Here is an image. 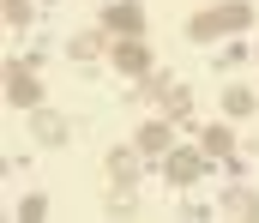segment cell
I'll list each match as a JSON object with an SVG mask.
<instances>
[{
  "mask_svg": "<svg viewBox=\"0 0 259 223\" xmlns=\"http://www.w3.org/2000/svg\"><path fill=\"white\" fill-rule=\"evenodd\" d=\"M199 145H205V157H229V151H235V133L217 121V127H205V139H199Z\"/></svg>",
  "mask_w": 259,
  "mask_h": 223,
  "instance_id": "30bf717a",
  "label": "cell"
},
{
  "mask_svg": "<svg viewBox=\"0 0 259 223\" xmlns=\"http://www.w3.org/2000/svg\"><path fill=\"white\" fill-rule=\"evenodd\" d=\"M0 12H6V24H30V0H0Z\"/></svg>",
  "mask_w": 259,
  "mask_h": 223,
  "instance_id": "5bb4252c",
  "label": "cell"
},
{
  "mask_svg": "<svg viewBox=\"0 0 259 223\" xmlns=\"http://www.w3.org/2000/svg\"><path fill=\"white\" fill-rule=\"evenodd\" d=\"M42 211H49V205H42V199H36V193H30V199H24V205H18V217H24V223H36V217H42Z\"/></svg>",
  "mask_w": 259,
  "mask_h": 223,
  "instance_id": "9a60e30c",
  "label": "cell"
},
{
  "mask_svg": "<svg viewBox=\"0 0 259 223\" xmlns=\"http://www.w3.org/2000/svg\"><path fill=\"white\" fill-rule=\"evenodd\" d=\"M6 103H18V109H36L42 103V84H36V67L30 61L6 67Z\"/></svg>",
  "mask_w": 259,
  "mask_h": 223,
  "instance_id": "7a4b0ae2",
  "label": "cell"
},
{
  "mask_svg": "<svg viewBox=\"0 0 259 223\" xmlns=\"http://www.w3.org/2000/svg\"><path fill=\"white\" fill-rule=\"evenodd\" d=\"M30 127H36V139H49V145H61V139H66V121H61V115H42V109H36Z\"/></svg>",
  "mask_w": 259,
  "mask_h": 223,
  "instance_id": "7c38bea8",
  "label": "cell"
},
{
  "mask_svg": "<svg viewBox=\"0 0 259 223\" xmlns=\"http://www.w3.org/2000/svg\"><path fill=\"white\" fill-rule=\"evenodd\" d=\"M109 55H115V67H121V73H139V78L151 73V42H145V36H121Z\"/></svg>",
  "mask_w": 259,
  "mask_h": 223,
  "instance_id": "3957f363",
  "label": "cell"
},
{
  "mask_svg": "<svg viewBox=\"0 0 259 223\" xmlns=\"http://www.w3.org/2000/svg\"><path fill=\"white\" fill-rule=\"evenodd\" d=\"M223 115H229V121L253 115V91H247V84H229V91H223Z\"/></svg>",
  "mask_w": 259,
  "mask_h": 223,
  "instance_id": "ba28073f",
  "label": "cell"
},
{
  "mask_svg": "<svg viewBox=\"0 0 259 223\" xmlns=\"http://www.w3.org/2000/svg\"><path fill=\"white\" fill-rule=\"evenodd\" d=\"M223 211H229V217H259V193H247V187H229Z\"/></svg>",
  "mask_w": 259,
  "mask_h": 223,
  "instance_id": "9c48e42d",
  "label": "cell"
},
{
  "mask_svg": "<svg viewBox=\"0 0 259 223\" xmlns=\"http://www.w3.org/2000/svg\"><path fill=\"white\" fill-rule=\"evenodd\" d=\"M103 24H109L115 36H139V30H145V6H139V0H115V6L103 12Z\"/></svg>",
  "mask_w": 259,
  "mask_h": 223,
  "instance_id": "277c9868",
  "label": "cell"
},
{
  "mask_svg": "<svg viewBox=\"0 0 259 223\" xmlns=\"http://www.w3.org/2000/svg\"><path fill=\"white\" fill-rule=\"evenodd\" d=\"M97 55H103V36H97V30L72 36V61H97Z\"/></svg>",
  "mask_w": 259,
  "mask_h": 223,
  "instance_id": "4fadbf2b",
  "label": "cell"
},
{
  "mask_svg": "<svg viewBox=\"0 0 259 223\" xmlns=\"http://www.w3.org/2000/svg\"><path fill=\"white\" fill-rule=\"evenodd\" d=\"M163 109H169V121H187V115H193V91H187V84H169Z\"/></svg>",
  "mask_w": 259,
  "mask_h": 223,
  "instance_id": "8fae6325",
  "label": "cell"
},
{
  "mask_svg": "<svg viewBox=\"0 0 259 223\" xmlns=\"http://www.w3.org/2000/svg\"><path fill=\"white\" fill-rule=\"evenodd\" d=\"M139 157H145V151H109V175H115V193H133V181H139Z\"/></svg>",
  "mask_w": 259,
  "mask_h": 223,
  "instance_id": "52a82bcc",
  "label": "cell"
},
{
  "mask_svg": "<svg viewBox=\"0 0 259 223\" xmlns=\"http://www.w3.org/2000/svg\"><path fill=\"white\" fill-rule=\"evenodd\" d=\"M163 169H169V181H175V187H193L199 169H205V157H199V151H169V163H163Z\"/></svg>",
  "mask_w": 259,
  "mask_h": 223,
  "instance_id": "8992f818",
  "label": "cell"
},
{
  "mask_svg": "<svg viewBox=\"0 0 259 223\" xmlns=\"http://www.w3.org/2000/svg\"><path fill=\"white\" fill-rule=\"evenodd\" d=\"M247 24H253V6H247V0H229V6H211V12H199L193 24H187V36H193V42H211V36L247 30Z\"/></svg>",
  "mask_w": 259,
  "mask_h": 223,
  "instance_id": "6da1fadb",
  "label": "cell"
},
{
  "mask_svg": "<svg viewBox=\"0 0 259 223\" xmlns=\"http://www.w3.org/2000/svg\"><path fill=\"white\" fill-rule=\"evenodd\" d=\"M139 151L145 157H169L175 151V121H145L139 127Z\"/></svg>",
  "mask_w": 259,
  "mask_h": 223,
  "instance_id": "5b68a950",
  "label": "cell"
}]
</instances>
